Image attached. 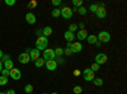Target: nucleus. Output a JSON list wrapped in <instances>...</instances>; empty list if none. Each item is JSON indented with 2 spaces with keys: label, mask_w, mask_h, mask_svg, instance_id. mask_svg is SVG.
Wrapping results in <instances>:
<instances>
[{
  "label": "nucleus",
  "mask_w": 127,
  "mask_h": 94,
  "mask_svg": "<svg viewBox=\"0 0 127 94\" xmlns=\"http://www.w3.org/2000/svg\"><path fill=\"white\" fill-rule=\"evenodd\" d=\"M51 15L54 17V18H59V17L61 15V12H60V9H59V8L54 9V10H52V12H51Z\"/></svg>",
  "instance_id": "6ab92c4d"
},
{
  "label": "nucleus",
  "mask_w": 127,
  "mask_h": 94,
  "mask_svg": "<svg viewBox=\"0 0 127 94\" xmlns=\"http://www.w3.org/2000/svg\"><path fill=\"white\" fill-rule=\"evenodd\" d=\"M87 39H88V42H89L90 45H95V42L98 41L97 36H94V34H90V36H88V37H87Z\"/></svg>",
  "instance_id": "a211bd4d"
},
{
  "label": "nucleus",
  "mask_w": 127,
  "mask_h": 94,
  "mask_svg": "<svg viewBox=\"0 0 127 94\" xmlns=\"http://www.w3.org/2000/svg\"><path fill=\"white\" fill-rule=\"evenodd\" d=\"M1 70H3V61H0V72H1Z\"/></svg>",
  "instance_id": "ea45409f"
},
{
  "label": "nucleus",
  "mask_w": 127,
  "mask_h": 94,
  "mask_svg": "<svg viewBox=\"0 0 127 94\" xmlns=\"http://www.w3.org/2000/svg\"><path fill=\"white\" fill-rule=\"evenodd\" d=\"M72 92L75 93V94H80V93L83 92V89H81V87H79V85H75V87H74V89H72Z\"/></svg>",
  "instance_id": "a878e982"
},
{
  "label": "nucleus",
  "mask_w": 127,
  "mask_h": 94,
  "mask_svg": "<svg viewBox=\"0 0 127 94\" xmlns=\"http://www.w3.org/2000/svg\"><path fill=\"white\" fill-rule=\"evenodd\" d=\"M93 83H94V85H97V87L103 85V80H102L100 78H98V79H94V80H93Z\"/></svg>",
  "instance_id": "5701e85b"
},
{
  "label": "nucleus",
  "mask_w": 127,
  "mask_h": 94,
  "mask_svg": "<svg viewBox=\"0 0 127 94\" xmlns=\"http://www.w3.org/2000/svg\"><path fill=\"white\" fill-rule=\"evenodd\" d=\"M24 90L27 92V94H31L32 92H33V87H32L31 84H27V85L24 87Z\"/></svg>",
  "instance_id": "b1692460"
},
{
  "label": "nucleus",
  "mask_w": 127,
  "mask_h": 94,
  "mask_svg": "<svg viewBox=\"0 0 127 94\" xmlns=\"http://www.w3.org/2000/svg\"><path fill=\"white\" fill-rule=\"evenodd\" d=\"M4 56V54H3V51L1 50H0V60H1V57Z\"/></svg>",
  "instance_id": "a19ab883"
},
{
  "label": "nucleus",
  "mask_w": 127,
  "mask_h": 94,
  "mask_svg": "<svg viewBox=\"0 0 127 94\" xmlns=\"http://www.w3.org/2000/svg\"><path fill=\"white\" fill-rule=\"evenodd\" d=\"M54 51H55V55H56L57 57H59V56H61V55L64 54V50H62V48H60V47H57V48H56V50H54Z\"/></svg>",
  "instance_id": "bb28decb"
},
{
  "label": "nucleus",
  "mask_w": 127,
  "mask_h": 94,
  "mask_svg": "<svg viewBox=\"0 0 127 94\" xmlns=\"http://www.w3.org/2000/svg\"><path fill=\"white\" fill-rule=\"evenodd\" d=\"M52 4H54V5H60L61 0H52Z\"/></svg>",
  "instance_id": "72a5a7b5"
},
{
  "label": "nucleus",
  "mask_w": 127,
  "mask_h": 94,
  "mask_svg": "<svg viewBox=\"0 0 127 94\" xmlns=\"http://www.w3.org/2000/svg\"><path fill=\"white\" fill-rule=\"evenodd\" d=\"M56 55H55V51L52 48H46L43 51V60L45 61H48V60H55Z\"/></svg>",
  "instance_id": "20e7f679"
},
{
  "label": "nucleus",
  "mask_w": 127,
  "mask_h": 94,
  "mask_svg": "<svg viewBox=\"0 0 127 94\" xmlns=\"http://www.w3.org/2000/svg\"><path fill=\"white\" fill-rule=\"evenodd\" d=\"M34 65H36V67H41V66H43V65H45V60L39 57L38 60H36V61H34Z\"/></svg>",
  "instance_id": "aec40b11"
},
{
  "label": "nucleus",
  "mask_w": 127,
  "mask_h": 94,
  "mask_svg": "<svg viewBox=\"0 0 127 94\" xmlns=\"http://www.w3.org/2000/svg\"><path fill=\"white\" fill-rule=\"evenodd\" d=\"M108 60L107 55L105 54H98L97 56H95V64H98V65H102V64H105Z\"/></svg>",
  "instance_id": "6e6552de"
},
{
  "label": "nucleus",
  "mask_w": 127,
  "mask_h": 94,
  "mask_svg": "<svg viewBox=\"0 0 127 94\" xmlns=\"http://www.w3.org/2000/svg\"><path fill=\"white\" fill-rule=\"evenodd\" d=\"M76 12H78L80 15H85V14H87V12H88V9H87V8H84V6H80V8H78Z\"/></svg>",
  "instance_id": "412c9836"
},
{
  "label": "nucleus",
  "mask_w": 127,
  "mask_h": 94,
  "mask_svg": "<svg viewBox=\"0 0 127 94\" xmlns=\"http://www.w3.org/2000/svg\"><path fill=\"white\" fill-rule=\"evenodd\" d=\"M95 14H97L98 18H105V17H107V10H105V8H104L103 4L99 5V8H98L97 12H95Z\"/></svg>",
  "instance_id": "f8f14e48"
},
{
  "label": "nucleus",
  "mask_w": 127,
  "mask_h": 94,
  "mask_svg": "<svg viewBox=\"0 0 127 94\" xmlns=\"http://www.w3.org/2000/svg\"><path fill=\"white\" fill-rule=\"evenodd\" d=\"M90 70H92L93 72L98 71V70H99V65H98V64H95V62H94V64L92 65V67H90Z\"/></svg>",
  "instance_id": "c756f323"
},
{
  "label": "nucleus",
  "mask_w": 127,
  "mask_h": 94,
  "mask_svg": "<svg viewBox=\"0 0 127 94\" xmlns=\"http://www.w3.org/2000/svg\"><path fill=\"white\" fill-rule=\"evenodd\" d=\"M64 54L67 55V56H70V55H72V52H71V50H70L69 47H66V50H64Z\"/></svg>",
  "instance_id": "473e14b6"
},
{
  "label": "nucleus",
  "mask_w": 127,
  "mask_h": 94,
  "mask_svg": "<svg viewBox=\"0 0 127 94\" xmlns=\"http://www.w3.org/2000/svg\"><path fill=\"white\" fill-rule=\"evenodd\" d=\"M98 8H99V5H98V4H93V5H90L89 10H90V12H93V13H95V12L98 10Z\"/></svg>",
  "instance_id": "cd10ccee"
},
{
  "label": "nucleus",
  "mask_w": 127,
  "mask_h": 94,
  "mask_svg": "<svg viewBox=\"0 0 127 94\" xmlns=\"http://www.w3.org/2000/svg\"><path fill=\"white\" fill-rule=\"evenodd\" d=\"M8 84V78H5V76H0V85H6Z\"/></svg>",
  "instance_id": "393cba45"
},
{
  "label": "nucleus",
  "mask_w": 127,
  "mask_h": 94,
  "mask_svg": "<svg viewBox=\"0 0 127 94\" xmlns=\"http://www.w3.org/2000/svg\"><path fill=\"white\" fill-rule=\"evenodd\" d=\"M31 94H33V93H31Z\"/></svg>",
  "instance_id": "a18cd8bd"
},
{
  "label": "nucleus",
  "mask_w": 127,
  "mask_h": 94,
  "mask_svg": "<svg viewBox=\"0 0 127 94\" xmlns=\"http://www.w3.org/2000/svg\"><path fill=\"white\" fill-rule=\"evenodd\" d=\"M9 76L12 78L13 80H19L20 78H22V72H20V70H19V69L13 67L12 70L9 71Z\"/></svg>",
  "instance_id": "39448f33"
},
{
  "label": "nucleus",
  "mask_w": 127,
  "mask_h": 94,
  "mask_svg": "<svg viewBox=\"0 0 127 94\" xmlns=\"http://www.w3.org/2000/svg\"><path fill=\"white\" fill-rule=\"evenodd\" d=\"M19 62L20 64H28V62L31 61V57H29V54L28 52H22V54L19 55Z\"/></svg>",
  "instance_id": "1a4fd4ad"
},
{
  "label": "nucleus",
  "mask_w": 127,
  "mask_h": 94,
  "mask_svg": "<svg viewBox=\"0 0 127 94\" xmlns=\"http://www.w3.org/2000/svg\"><path fill=\"white\" fill-rule=\"evenodd\" d=\"M74 75L79 76V75H80V71H79V70H74Z\"/></svg>",
  "instance_id": "e433bc0d"
},
{
  "label": "nucleus",
  "mask_w": 127,
  "mask_h": 94,
  "mask_svg": "<svg viewBox=\"0 0 127 94\" xmlns=\"http://www.w3.org/2000/svg\"><path fill=\"white\" fill-rule=\"evenodd\" d=\"M79 27H80L81 29H84V23H80V24H79Z\"/></svg>",
  "instance_id": "79ce46f5"
},
{
  "label": "nucleus",
  "mask_w": 127,
  "mask_h": 94,
  "mask_svg": "<svg viewBox=\"0 0 127 94\" xmlns=\"http://www.w3.org/2000/svg\"><path fill=\"white\" fill-rule=\"evenodd\" d=\"M3 66H4L6 70H12V69L14 67L13 61H12V60H6V61H4V62H3Z\"/></svg>",
  "instance_id": "dca6fc26"
},
{
  "label": "nucleus",
  "mask_w": 127,
  "mask_h": 94,
  "mask_svg": "<svg viewBox=\"0 0 127 94\" xmlns=\"http://www.w3.org/2000/svg\"><path fill=\"white\" fill-rule=\"evenodd\" d=\"M51 94H59V93H51Z\"/></svg>",
  "instance_id": "37998d69"
},
{
  "label": "nucleus",
  "mask_w": 127,
  "mask_h": 94,
  "mask_svg": "<svg viewBox=\"0 0 127 94\" xmlns=\"http://www.w3.org/2000/svg\"><path fill=\"white\" fill-rule=\"evenodd\" d=\"M64 38L67 41V43H71L72 41H74V38H75V34L71 33V32H69V31H66L65 34H64Z\"/></svg>",
  "instance_id": "2eb2a0df"
},
{
  "label": "nucleus",
  "mask_w": 127,
  "mask_h": 94,
  "mask_svg": "<svg viewBox=\"0 0 127 94\" xmlns=\"http://www.w3.org/2000/svg\"><path fill=\"white\" fill-rule=\"evenodd\" d=\"M89 34H88V31L84 28V29H80V31H78V39L79 41H84V39H87V37H88Z\"/></svg>",
  "instance_id": "ddd939ff"
},
{
  "label": "nucleus",
  "mask_w": 127,
  "mask_h": 94,
  "mask_svg": "<svg viewBox=\"0 0 127 94\" xmlns=\"http://www.w3.org/2000/svg\"><path fill=\"white\" fill-rule=\"evenodd\" d=\"M26 20H27L29 24H34L37 19H36V15L33 13H27L26 14Z\"/></svg>",
  "instance_id": "4468645a"
},
{
  "label": "nucleus",
  "mask_w": 127,
  "mask_h": 94,
  "mask_svg": "<svg viewBox=\"0 0 127 94\" xmlns=\"http://www.w3.org/2000/svg\"><path fill=\"white\" fill-rule=\"evenodd\" d=\"M52 34V28L51 27H46L45 29H42V36H45V37H48Z\"/></svg>",
  "instance_id": "f3484780"
},
{
  "label": "nucleus",
  "mask_w": 127,
  "mask_h": 94,
  "mask_svg": "<svg viewBox=\"0 0 127 94\" xmlns=\"http://www.w3.org/2000/svg\"><path fill=\"white\" fill-rule=\"evenodd\" d=\"M72 4L75 5V8L83 6V0H72Z\"/></svg>",
  "instance_id": "4be33fe9"
},
{
  "label": "nucleus",
  "mask_w": 127,
  "mask_h": 94,
  "mask_svg": "<svg viewBox=\"0 0 127 94\" xmlns=\"http://www.w3.org/2000/svg\"><path fill=\"white\" fill-rule=\"evenodd\" d=\"M0 94H5V93H3V92H1V93H0Z\"/></svg>",
  "instance_id": "c03bdc74"
},
{
  "label": "nucleus",
  "mask_w": 127,
  "mask_h": 94,
  "mask_svg": "<svg viewBox=\"0 0 127 94\" xmlns=\"http://www.w3.org/2000/svg\"><path fill=\"white\" fill-rule=\"evenodd\" d=\"M43 94H46V93H43Z\"/></svg>",
  "instance_id": "49530a36"
},
{
  "label": "nucleus",
  "mask_w": 127,
  "mask_h": 94,
  "mask_svg": "<svg viewBox=\"0 0 127 94\" xmlns=\"http://www.w3.org/2000/svg\"><path fill=\"white\" fill-rule=\"evenodd\" d=\"M28 54H29V57L31 60H38L39 59V51L37 48H29L28 50Z\"/></svg>",
  "instance_id": "9b49d317"
},
{
  "label": "nucleus",
  "mask_w": 127,
  "mask_h": 94,
  "mask_svg": "<svg viewBox=\"0 0 127 94\" xmlns=\"http://www.w3.org/2000/svg\"><path fill=\"white\" fill-rule=\"evenodd\" d=\"M5 94H15V92H14L13 89H10V90H8V92H6Z\"/></svg>",
  "instance_id": "4c0bfd02"
},
{
  "label": "nucleus",
  "mask_w": 127,
  "mask_h": 94,
  "mask_svg": "<svg viewBox=\"0 0 127 94\" xmlns=\"http://www.w3.org/2000/svg\"><path fill=\"white\" fill-rule=\"evenodd\" d=\"M47 45H48V41H47V37H45V36L38 37L36 41V48L38 51H45L47 48Z\"/></svg>",
  "instance_id": "f257e3e1"
},
{
  "label": "nucleus",
  "mask_w": 127,
  "mask_h": 94,
  "mask_svg": "<svg viewBox=\"0 0 127 94\" xmlns=\"http://www.w3.org/2000/svg\"><path fill=\"white\" fill-rule=\"evenodd\" d=\"M36 34H37L38 37H41V36H42V29H37V32H36Z\"/></svg>",
  "instance_id": "c9c22d12"
},
{
  "label": "nucleus",
  "mask_w": 127,
  "mask_h": 94,
  "mask_svg": "<svg viewBox=\"0 0 127 94\" xmlns=\"http://www.w3.org/2000/svg\"><path fill=\"white\" fill-rule=\"evenodd\" d=\"M36 4H37L36 1H32V3H29V4H28V6H29V8H33V6H36Z\"/></svg>",
  "instance_id": "f704fd0d"
},
{
  "label": "nucleus",
  "mask_w": 127,
  "mask_h": 94,
  "mask_svg": "<svg viewBox=\"0 0 127 94\" xmlns=\"http://www.w3.org/2000/svg\"><path fill=\"white\" fill-rule=\"evenodd\" d=\"M57 61L60 62V64H62V62H64V59H61V57H57ZM57 61H56V62H57Z\"/></svg>",
  "instance_id": "58836bf2"
},
{
  "label": "nucleus",
  "mask_w": 127,
  "mask_h": 94,
  "mask_svg": "<svg viewBox=\"0 0 127 94\" xmlns=\"http://www.w3.org/2000/svg\"><path fill=\"white\" fill-rule=\"evenodd\" d=\"M99 42H104V43H107L111 41V34L107 32V31H102V32H99V36L97 37Z\"/></svg>",
  "instance_id": "7ed1b4c3"
},
{
  "label": "nucleus",
  "mask_w": 127,
  "mask_h": 94,
  "mask_svg": "<svg viewBox=\"0 0 127 94\" xmlns=\"http://www.w3.org/2000/svg\"><path fill=\"white\" fill-rule=\"evenodd\" d=\"M83 76H84V80L85 81H93L94 80V72L90 69H85L83 71Z\"/></svg>",
  "instance_id": "423d86ee"
},
{
  "label": "nucleus",
  "mask_w": 127,
  "mask_h": 94,
  "mask_svg": "<svg viewBox=\"0 0 127 94\" xmlns=\"http://www.w3.org/2000/svg\"><path fill=\"white\" fill-rule=\"evenodd\" d=\"M75 31H78V26H76V24H70V27H69V32L74 33Z\"/></svg>",
  "instance_id": "c85d7f7f"
},
{
  "label": "nucleus",
  "mask_w": 127,
  "mask_h": 94,
  "mask_svg": "<svg viewBox=\"0 0 127 94\" xmlns=\"http://www.w3.org/2000/svg\"><path fill=\"white\" fill-rule=\"evenodd\" d=\"M9 71H10V70L3 69V70H1V76H5V78H8V76H9Z\"/></svg>",
  "instance_id": "7c9ffc66"
},
{
  "label": "nucleus",
  "mask_w": 127,
  "mask_h": 94,
  "mask_svg": "<svg viewBox=\"0 0 127 94\" xmlns=\"http://www.w3.org/2000/svg\"><path fill=\"white\" fill-rule=\"evenodd\" d=\"M45 64H46V67H47L48 71H54V70H56V67H57V62H56V60H48V61H45Z\"/></svg>",
  "instance_id": "9d476101"
},
{
  "label": "nucleus",
  "mask_w": 127,
  "mask_h": 94,
  "mask_svg": "<svg viewBox=\"0 0 127 94\" xmlns=\"http://www.w3.org/2000/svg\"><path fill=\"white\" fill-rule=\"evenodd\" d=\"M60 12H61V15L65 18V19H70V18L72 17V13H74L72 9H70V8H67V6H64Z\"/></svg>",
  "instance_id": "0eeeda50"
},
{
  "label": "nucleus",
  "mask_w": 127,
  "mask_h": 94,
  "mask_svg": "<svg viewBox=\"0 0 127 94\" xmlns=\"http://www.w3.org/2000/svg\"><path fill=\"white\" fill-rule=\"evenodd\" d=\"M67 47L71 50L72 54H78L83 50V45L80 42H71V43H67Z\"/></svg>",
  "instance_id": "f03ea898"
},
{
  "label": "nucleus",
  "mask_w": 127,
  "mask_h": 94,
  "mask_svg": "<svg viewBox=\"0 0 127 94\" xmlns=\"http://www.w3.org/2000/svg\"><path fill=\"white\" fill-rule=\"evenodd\" d=\"M5 4L9 5V6H13L15 4V0H5Z\"/></svg>",
  "instance_id": "2f4dec72"
}]
</instances>
